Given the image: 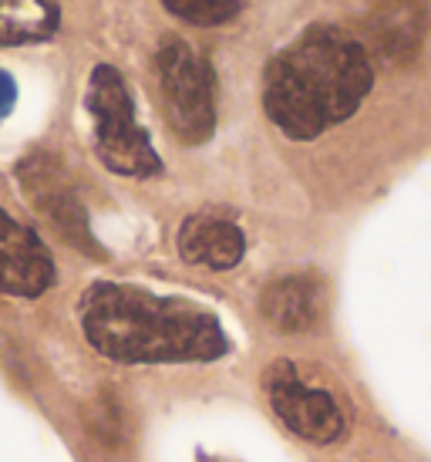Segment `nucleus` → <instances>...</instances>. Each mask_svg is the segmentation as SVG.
I'll list each match as a JSON object with an SVG mask.
<instances>
[{
	"label": "nucleus",
	"mask_w": 431,
	"mask_h": 462,
	"mask_svg": "<svg viewBox=\"0 0 431 462\" xmlns=\"http://www.w3.org/2000/svg\"><path fill=\"white\" fill-rule=\"evenodd\" d=\"M374 85L364 44L337 24H314L263 78V108L283 135L310 142L354 116Z\"/></svg>",
	"instance_id": "nucleus-2"
},
{
	"label": "nucleus",
	"mask_w": 431,
	"mask_h": 462,
	"mask_svg": "<svg viewBox=\"0 0 431 462\" xmlns=\"http://www.w3.org/2000/svg\"><path fill=\"white\" fill-rule=\"evenodd\" d=\"M179 254L186 263L209 270H233L246 254V240L236 223L219 217H189L179 230Z\"/></svg>",
	"instance_id": "nucleus-9"
},
{
	"label": "nucleus",
	"mask_w": 431,
	"mask_h": 462,
	"mask_svg": "<svg viewBox=\"0 0 431 462\" xmlns=\"http://www.w3.org/2000/svg\"><path fill=\"white\" fill-rule=\"evenodd\" d=\"M159 85L169 125L186 145H199L216 129L213 75L182 38H165L159 48Z\"/></svg>",
	"instance_id": "nucleus-4"
},
{
	"label": "nucleus",
	"mask_w": 431,
	"mask_h": 462,
	"mask_svg": "<svg viewBox=\"0 0 431 462\" xmlns=\"http://www.w3.org/2000/svg\"><path fill=\"white\" fill-rule=\"evenodd\" d=\"M21 176H24V189L31 193V199L38 203V209H44L58 230L78 244L85 254H95V244L88 236V219H85V209L75 199V193L61 182V176L54 172L44 159H31L21 166Z\"/></svg>",
	"instance_id": "nucleus-8"
},
{
	"label": "nucleus",
	"mask_w": 431,
	"mask_h": 462,
	"mask_svg": "<svg viewBox=\"0 0 431 462\" xmlns=\"http://www.w3.org/2000/svg\"><path fill=\"white\" fill-rule=\"evenodd\" d=\"M54 283V260L34 230L0 209V294L41 297Z\"/></svg>",
	"instance_id": "nucleus-6"
},
{
	"label": "nucleus",
	"mask_w": 431,
	"mask_h": 462,
	"mask_svg": "<svg viewBox=\"0 0 431 462\" xmlns=\"http://www.w3.org/2000/svg\"><path fill=\"white\" fill-rule=\"evenodd\" d=\"M88 112L95 118V145L102 162L118 176L149 180L162 172V159L152 149L149 132L135 118V105L125 78L112 65H98L88 78Z\"/></svg>",
	"instance_id": "nucleus-3"
},
{
	"label": "nucleus",
	"mask_w": 431,
	"mask_h": 462,
	"mask_svg": "<svg viewBox=\"0 0 431 462\" xmlns=\"http://www.w3.org/2000/svg\"><path fill=\"white\" fill-rule=\"evenodd\" d=\"M61 24V0H0V44H38Z\"/></svg>",
	"instance_id": "nucleus-11"
},
{
	"label": "nucleus",
	"mask_w": 431,
	"mask_h": 462,
	"mask_svg": "<svg viewBox=\"0 0 431 462\" xmlns=\"http://www.w3.org/2000/svg\"><path fill=\"white\" fill-rule=\"evenodd\" d=\"M165 11L189 21L196 27H216L226 24L240 11V0H162Z\"/></svg>",
	"instance_id": "nucleus-12"
},
{
	"label": "nucleus",
	"mask_w": 431,
	"mask_h": 462,
	"mask_svg": "<svg viewBox=\"0 0 431 462\" xmlns=\"http://www.w3.org/2000/svg\"><path fill=\"white\" fill-rule=\"evenodd\" d=\"M17 102V85H14V78L7 71H0V118L7 116Z\"/></svg>",
	"instance_id": "nucleus-13"
},
{
	"label": "nucleus",
	"mask_w": 431,
	"mask_h": 462,
	"mask_svg": "<svg viewBox=\"0 0 431 462\" xmlns=\"http://www.w3.org/2000/svg\"><path fill=\"white\" fill-rule=\"evenodd\" d=\"M260 310L277 331L304 334L314 331L324 314V287L310 273H290L277 277L263 287L260 294Z\"/></svg>",
	"instance_id": "nucleus-7"
},
{
	"label": "nucleus",
	"mask_w": 431,
	"mask_h": 462,
	"mask_svg": "<svg viewBox=\"0 0 431 462\" xmlns=\"http://www.w3.org/2000/svg\"><path fill=\"white\" fill-rule=\"evenodd\" d=\"M425 11L421 0H384V7L374 17V48L388 61H408L418 51Z\"/></svg>",
	"instance_id": "nucleus-10"
},
{
	"label": "nucleus",
	"mask_w": 431,
	"mask_h": 462,
	"mask_svg": "<svg viewBox=\"0 0 431 462\" xmlns=\"http://www.w3.org/2000/svg\"><path fill=\"white\" fill-rule=\"evenodd\" d=\"M78 314L85 341L118 365H196L219 361L229 351L216 314L132 283H91Z\"/></svg>",
	"instance_id": "nucleus-1"
},
{
	"label": "nucleus",
	"mask_w": 431,
	"mask_h": 462,
	"mask_svg": "<svg viewBox=\"0 0 431 462\" xmlns=\"http://www.w3.org/2000/svg\"><path fill=\"white\" fill-rule=\"evenodd\" d=\"M270 409L293 436L314 446H327L347 432V411L334 392L307 382L290 361H277L263 378Z\"/></svg>",
	"instance_id": "nucleus-5"
}]
</instances>
